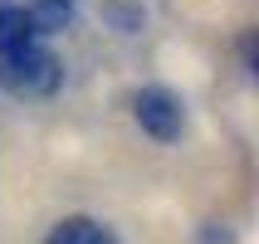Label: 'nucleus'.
I'll list each match as a JSON object with an SVG mask.
<instances>
[{"label": "nucleus", "instance_id": "f03ea898", "mask_svg": "<svg viewBox=\"0 0 259 244\" xmlns=\"http://www.w3.org/2000/svg\"><path fill=\"white\" fill-rule=\"evenodd\" d=\"M132 113L142 122V132H152L157 142H171L181 137V98L166 93V88H142L137 103H132Z\"/></svg>", "mask_w": 259, "mask_h": 244}, {"label": "nucleus", "instance_id": "f257e3e1", "mask_svg": "<svg viewBox=\"0 0 259 244\" xmlns=\"http://www.w3.org/2000/svg\"><path fill=\"white\" fill-rule=\"evenodd\" d=\"M64 69H59V59L39 44H29L20 54H5L0 59V88L10 93V98H44V93H54Z\"/></svg>", "mask_w": 259, "mask_h": 244}, {"label": "nucleus", "instance_id": "7ed1b4c3", "mask_svg": "<svg viewBox=\"0 0 259 244\" xmlns=\"http://www.w3.org/2000/svg\"><path fill=\"white\" fill-rule=\"evenodd\" d=\"M34 44V25H29L25 5H15V0H0V59L5 54H20Z\"/></svg>", "mask_w": 259, "mask_h": 244}, {"label": "nucleus", "instance_id": "20e7f679", "mask_svg": "<svg viewBox=\"0 0 259 244\" xmlns=\"http://www.w3.org/2000/svg\"><path fill=\"white\" fill-rule=\"evenodd\" d=\"M25 15H29V25H34V34H59L73 20V0H29Z\"/></svg>", "mask_w": 259, "mask_h": 244}, {"label": "nucleus", "instance_id": "39448f33", "mask_svg": "<svg viewBox=\"0 0 259 244\" xmlns=\"http://www.w3.org/2000/svg\"><path fill=\"white\" fill-rule=\"evenodd\" d=\"M44 244H113L108 234L93 225V220H83V215H69V220H59L54 230H49V239Z\"/></svg>", "mask_w": 259, "mask_h": 244}]
</instances>
